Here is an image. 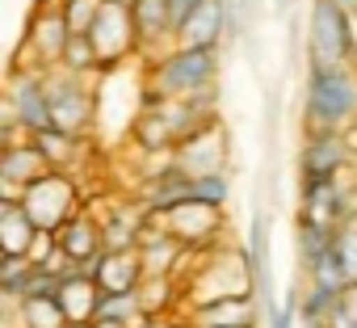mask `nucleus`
Instances as JSON below:
<instances>
[{
    "label": "nucleus",
    "mask_w": 357,
    "mask_h": 328,
    "mask_svg": "<svg viewBox=\"0 0 357 328\" xmlns=\"http://www.w3.org/2000/svg\"><path fill=\"white\" fill-rule=\"evenodd\" d=\"M298 122L303 131L357 135V64H307Z\"/></svg>",
    "instance_id": "f257e3e1"
},
{
    "label": "nucleus",
    "mask_w": 357,
    "mask_h": 328,
    "mask_svg": "<svg viewBox=\"0 0 357 328\" xmlns=\"http://www.w3.org/2000/svg\"><path fill=\"white\" fill-rule=\"evenodd\" d=\"M223 76V55L215 47H172L155 59H143V80L151 97H172V101H194L219 93Z\"/></svg>",
    "instance_id": "f03ea898"
},
{
    "label": "nucleus",
    "mask_w": 357,
    "mask_h": 328,
    "mask_svg": "<svg viewBox=\"0 0 357 328\" xmlns=\"http://www.w3.org/2000/svg\"><path fill=\"white\" fill-rule=\"evenodd\" d=\"M185 282V307L194 303H215V299H236V295H257V274L244 253V244H215L206 253H190V265L181 274Z\"/></svg>",
    "instance_id": "7ed1b4c3"
},
{
    "label": "nucleus",
    "mask_w": 357,
    "mask_h": 328,
    "mask_svg": "<svg viewBox=\"0 0 357 328\" xmlns=\"http://www.w3.org/2000/svg\"><path fill=\"white\" fill-rule=\"evenodd\" d=\"M303 55L307 64H357V17L336 0H311Z\"/></svg>",
    "instance_id": "20e7f679"
},
{
    "label": "nucleus",
    "mask_w": 357,
    "mask_h": 328,
    "mask_svg": "<svg viewBox=\"0 0 357 328\" xmlns=\"http://www.w3.org/2000/svg\"><path fill=\"white\" fill-rule=\"evenodd\" d=\"M22 207H26V215L38 223V232H59V228H68L84 207H89V194H84V181L76 177V173H47V177H38L22 198H17Z\"/></svg>",
    "instance_id": "39448f33"
},
{
    "label": "nucleus",
    "mask_w": 357,
    "mask_h": 328,
    "mask_svg": "<svg viewBox=\"0 0 357 328\" xmlns=\"http://www.w3.org/2000/svg\"><path fill=\"white\" fill-rule=\"evenodd\" d=\"M51 118L59 131L93 139L97 131V76H76L68 68H47Z\"/></svg>",
    "instance_id": "423d86ee"
},
{
    "label": "nucleus",
    "mask_w": 357,
    "mask_h": 328,
    "mask_svg": "<svg viewBox=\"0 0 357 328\" xmlns=\"http://www.w3.org/2000/svg\"><path fill=\"white\" fill-rule=\"evenodd\" d=\"M89 43L97 47V59H101V76L105 72H118V68H130L135 59H143V43H139V26H135V13L126 5H101L93 30H89Z\"/></svg>",
    "instance_id": "0eeeda50"
},
{
    "label": "nucleus",
    "mask_w": 357,
    "mask_h": 328,
    "mask_svg": "<svg viewBox=\"0 0 357 328\" xmlns=\"http://www.w3.org/2000/svg\"><path fill=\"white\" fill-rule=\"evenodd\" d=\"M298 181H328L357 169V143L340 131H303L298 139Z\"/></svg>",
    "instance_id": "6e6552de"
},
{
    "label": "nucleus",
    "mask_w": 357,
    "mask_h": 328,
    "mask_svg": "<svg viewBox=\"0 0 357 328\" xmlns=\"http://www.w3.org/2000/svg\"><path fill=\"white\" fill-rule=\"evenodd\" d=\"M5 114L34 139L55 126L51 118V89H47V68H9L5 84Z\"/></svg>",
    "instance_id": "1a4fd4ad"
},
{
    "label": "nucleus",
    "mask_w": 357,
    "mask_h": 328,
    "mask_svg": "<svg viewBox=\"0 0 357 328\" xmlns=\"http://www.w3.org/2000/svg\"><path fill=\"white\" fill-rule=\"evenodd\" d=\"M151 223L172 232L190 253H206V248L227 240V211L223 207H206V202H176V207L151 215Z\"/></svg>",
    "instance_id": "9d476101"
},
{
    "label": "nucleus",
    "mask_w": 357,
    "mask_h": 328,
    "mask_svg": "<svg viewBox=\"0 0 357 328\" xmlns=\"http://www.w3.org/2000/svg\"><path fill=\"white\" fill-rule=\"evenodd\" d=\"M298 215L319 219L328 228H344L357 219V177H328V181H298Z\"/></svg>",
    "instance_id": "9b49d317"
},
{
    "label": "nucleus",
    "mask_w": 357,
    "mask_h": 328,
    "mask_svg": "<svg viewBox=\"0 0 357 328\" xmlns=\"http://www.w3.org/2000/svg\"><path fill=\"white\" fill-rule=\"evenodd\" d=\"M172 160L181 164L190 177H211V173H227L231 169V143H227V126L223 118L206 122L202 131H194L190 139L176 143Z\"/></svg>",
    "instance_id": "f8f14e48"
},
{
    "label": "nucleus",
    "mask_w": 357,
    "mask_h": 328,
    "mask_svg": "<svg viewBox=\"0 0 357 328\" xmlns=\"http://www.w3.org/2000/svg\"><path fill=\"white\" fill-rule=\"evenodd\" d=\"M89 211H97L101 236H105V248H109V253L139 248L143 236H147V228H151V211H147L135 194L114 198V202H105V207H89Z\"/></svg>",
    "instance_id": "ddd939ff"
},
{
    "label": "nucleus",
    "mask_w": 357,
    "mask_h": 328,
    "mask_svg": "<svg viewBox=\"0 0 357 328\" xmlns=\"http://www.w3.org/2000/svg\"><path fill=\"white\" fill-rule=\"evenodd\" d=\"M47 173H51V164L34 139H17V143L0 147V198H22Z\"/></svg>",
    "instance_id": "4468645a"
},
{
    "label": "nucleus",
    "mask_w": 357,
    "mask_h": 328,
    "mask_svg": "<svg viewBox=\"0 0 357 328\" xmlns=\"http://www.w3.org/2000/svg\"><path fill=\"white\" fill-rule=\"evenodd\" d=\"M181 315H185L190 328H261V299L257 295H236V299L194 303Z\"/></svg>",
    "instance_id": "2eb2a0df"
},
{
    "label": "nucleus",
    "mask_w": 357,
    "mask_h": 328,
    "mask_svg": "<svg viewBox=\"0 0 357 328\" xmlns=\"http://www.w3.org/2000/svg\"><path fill=\"white\" fill-rule=\"evenodd\" d=\"M244 253L252 261V274H257V299L261 307L282 299L278 295V282H273V219L257 207L252 219H248V236H244Z\"/></svg>",
    "instance_id": "dca6fc26"
},
{
    "label": "nucleus",
    "mask_w": 357,
    "mask_h": 328,
    "mask_svg": "<svg viewBox=\"0 0 357 328\" xmlns=\"http://www.w3.org/2000/svg\"><path fill=\"white\" fill-rule=\"evenodd\" d=\"M84 274L105 290V295H126V290H139L143 286V278H147V269H143V257H139V248H126V253H101V257H93L89 265H84Z\"/></svg>",
    "instance_id": "f3484780"
},
{
    "label": "nucleus",
    "mask_w": 357,
    "mask_h": 328,
    "mask_svg": "<svg viewBox=\"0 0 357 328\" xmlns=\"http://www.w3.org/2000/svg\"><path fill=\"white\" fill-rule=\"evenodd\" d=\"M130 13H135V26H139L143 59H155V55H164V51L176 47V26H172L168 0H135Z\"/></svg>",
    "instance_id": "a211bd4d"
},
{
    "label": "nucleus",
    "mask_w": 357,
    "mask_h": 328,
    "mask_svg": "<svg viewBox=\"0 0 357 328\" xmlns=\"http://www.w3.org/2000/svg\"><path fill=\"white\" fill-rule=\"evenodd\" d=\"M139 257H143V269L147 274H168V278H181L185 265H190V248L176 240L172 232L155 228V223L147 228V236L139 244Z\"/></svg>",
    "instance_id": "6ab92c4d"
},
{
    "label": "nucleus",
    "mask_w": 357,
    "mask_h": 328,
    "mask_svg": "<svg viewBox=\"0 0 357 328\" xmlns=\"http://www.w3.org/2000/svg\"><path fill=\"white\" fill-rule=\"evenodd\" d=\"M34 143H38V151L47 156V164L55 173H84V160L93 156V143L89 139H80V135H68V131H59V126H51V131H43V135H34ZM84 181V177H80Z\"/></svg>",
    "instance_id": "aec40b11"
},
{
    "label": "nucleus",
    "mask_w": 357,
    "mask_h": 328,
    "mask_svg": "<svg viewBox=\"0 0 357 328\" xmlns=\"http://www.w3.org/2000/svg\"><path fill=\"white\" fill-rule=\"evenodd\" d=\"M55 240H59V248H63V253H68L80 269H84L93 257H101V253H105L101 219H97V211H89V207H84V211H80L68 228H59V232H55Z\"/></svg>",
    "instance_id": "412c9836"
},
{
    "label": "nucleus",
    "mask_w": 357,
    "mask_h": 328,
    "mask_svg": "<svg viewBox=\"0 0 357 328\" xmlns=\"http://www.w3.org/2000/svg\"><path fill=\"white\" fill-rule=\"evenodd\" d=\"M223 43H227L223 0H202L194 9V17L176 30V47H215V51H223Z\"/></svg>",
    "instance_id": "4be33fe9"
},
{
    "label": "nucleus",
    "mask_w": 357,
    "mask_h": 328,
    "mask_svg": "<svg viewBox=\"0 0 357 328\" xmlns=\"http://www.w3.org/2000/svg\"><path fill=\"white\" fill-rule=\"evenodd\" d=\"M38 240V223L26 215L17 198H0V257H30Z\"/></svg>",
    "instance_id": "5701e85b"
},
{
    "label": "nucleus",
    "mask_w": 357,
    "mask_h": 328,
    "mask_svg": "<svg viewBox=\"0 0 357 328\" xmlns=\"http://www.w3.org/2000/svg\"><path fill=\"white\" fill-rule=\"evenodd\" d=\"M332 244H336V228H328L319 219H307V215H294V261H298V274H307Z\"/></svg>",
    "instance_id": "b1692460"
},
{
    "label": "nucleus",
    "mask_w": 357,
    "mask_h": 328,
    "mask_svg": "<svg viewBox=\"0 0 357 328\" xmlns=\"http://www.w3.org/2000/svg\"><path fill=\"white\" fill-rule=\"evenodd\" d=\"M59 307L72 324H93L97 320V307H101V286L89 278V274H76V278H63L59 286Z\"/></svg>",
    "instance_id": "393cba45"
},
{
    "label": "nucleus",
    "mask_w": 357,
    "mask_h": 328,
    "mask_svg": "<svg viewBox=\"0 0 357 328\" xmlns=\"http://www.w3.org/2000/svg\"><path fill=\"white\" fill-rule=\"evenodd\" d=\"M223 13H227V38L252 43L265 9H261V0H223Z\"/></svg>",
    "instance_id": "a878e982"
},
{
    "label": "nucleus",
    "mask_w": 357,
    "mask_h": 328,
    "mask_svg": "<svg viewBox=\"0 0 357 328\" xmlns=\"http://www.w3.org/2000/svg\"><path fill=\"white\" fill-rule=\"evenodd\" d=\"M30 278H34V261L30 257H0V299L5 303L26 299Z\"/></svg>",
    "instance_id": "bb28decb"
},
{
    "label": "nucleus",
    "mask_w": 357,
    "mask_h": 328,
    "mask_svg": "<svg viewBox=\"0 0 357 328\" xmlns=\"http://www.w3.org/2000/svg\"><path fill=\"white\" fill-rule=\"evenodd\" d=\"M59 68H68V72H76V76H101V59H97V47L89 43V34H72V43H68V51H63V64Z\"/></svg>",
    "instance_id": "cd10ccee"
},
{
    "label": "nucleus",
    "mask_w": 357,
    "mask_h": 328,
    "mask_svg": "<svg viewBox=\"0 0 357 328\" xmlns=\"http://www.w3.org/2000/svg\"><path fill=\"white\" fill-rule=\"evenodd\" d=\"M190 202H206V207H223L231 202V177L227 173H211V177H194L190 181Z\"/></svg>",
    "instance_id": "c85d7f7f"
},
{
    "label": "nucleus",
    "mask_w": 357,
    "mask_h": 328,
    "mask_svg": "<svg viewBox=\"0 0 357 328\" xmlns=\"http://www.w3.org/2000/svg\"><path fill=\"white\" fill-rule=\"evenodd\" d=\"M298 286H290L282 299L261 307V328H298Z\"/></svg>",
    "instance_id": "c756f323"
},
{
    "label": "nucleus",
    "mask_w": 357,
    "mask_h": 328,
    "mask_svg": "<svg viewBox=\"0 0 357 328\" xmlns=\"http://www.w3.org/2000/svg\"><path fill=\"white\" fill-rule=\"evenodd\" d=\"M101 5H105V0H63V17H68L72 34H89L97 13H101Z\"/></svg>",
    "instance_id": "7c9ffc66"
},
{
    "label": "nucleus",
    "mask_w": 357,
    "mask_h": 328,
    "mask_svg": "<svg viewBox=\"0 0 357 328\" xmlns=\"http://www.w3.org/2000/svg\"><path fill=\"white\" fill-rule=\"evenodd\" d=\"M336 253H340V261H344L349 286H357V219L336 232Z\"/></svg>",
    "instance_id": "2f4dec72"
},
{
    "label": "nucleus",
    "mask_w": 357,
    "mask_h": 328,
    "mask_svg": "<svg viewBox=\"0 0 357 328\" xmlns=\"http://www.w3.org/2000/svg\"><path fill=\"white\" fill-rule=\"evenodd\" d=\"M328 328H357V286L340 290L336 307L328 311Z\"/></svg>",
    "instance_id": "473e14b6"
},
{
    "label": "nucleus",
    "mask_w": 357,
    "mask_h": 328,
    "mask_svg": "<svg viewBox=\"0 0 357 328\" xmlns=\"http://www.w3.org/2000/svg\"><path fill=\"white\" fill-rule=\"evenodd\" d=\"M198 5H202V0H168V9H172V26L181 30V26L194 17V9H198Z\"/></svg>",
    "instance_id": "72a5a7b5"
},
{
    "label": "nucleus",
    "mask_w": 357,
    "mask_h": 328,
    "mask_svg": "<svg viewBox=\"0 0 357 328\" xmlns=\"http://www.w3.org/2000/svg\"><path fill=\"white\" fill-rule=\"evenodd\" d=\"M139 328H190V324H185V315H147Z\"/></svg>",
    "instance_id": "f704fd0d"
},
{
    "label": "nucleus",
    "mask_w": 357,
    "mask_h": 328,
    "mask_svg": "<svg viewBox=\"0 0 357 328\" xmlns=\"http://www.w3.org/2000/svg\"><path fill=\"white\" fill-rule=\"evenodd\" d=\"M93 328H126V324H118V320H93Z\"/></svg>",
    "instance_id": "c9c22d12"
},
{
    "label": "nucleus",
    "mask_w": 357,
    "mask_h": 328,
    "mask_svg": "<svg viewBox=\"0 0 357 328\" xmlns=\"http://www.w3.org/2000/svg\"><path fill=\"white\" fill-rule=\"evenodd\" d=\"M336 5H340L344 13H353V17H357V0H336Z\"/></svg>",
    "instance_id": "e433bc0d"
},
{
    "label": "nucleus",
    "mask_w": 357,
    "mask_h": 328,
    "mask_svg": "<svg viewBox=\"0 0 357 328\" xmlns=\"http://www.w3.org/2000/svg\"><path fill=\"white\" fill-rule=\"evenodd\" d=\"M109 5H126V9H130V5H135V0H109Z\"/></svg>",
    "instance_id": "4c0bfd02"
},
{
    "label": "nucleus",
    "mask_w": 357,
    "mask_h": 328,
    "mask_svg": "<svg viewBox=\"0 0 357 328\" xmlns=\"http://www.w3.org/2000/svg\"><path fill=\"white\" fill-rule=\"evenodd\" d=\"M72 328H93V324H72Z\"/></svg>",
    "instance_id": "58836bf2"
}]
</instances>
